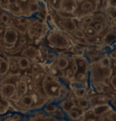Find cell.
Wrapping results in <instances>:
<instances>
[{"label": "cell", "mask_w": 116, "mask_h": 121, "mask_svg": "<svg viewBox=\"0 0 116 121\" xmlns=\"http://www.w3.org/2000/svg\"><path fill=\"white\" fill-rule=\"evenodd\" d=\"M33 88L48 101L58 102L68 96L67 85L57 77L44 71L37 72L32 79Z\"/></svg>", "instance_id": "obj_1"}, {"label": "cell", "mask_w": 116, "mask_h": 121, "mask_svg": "<svg viewBox=\"0 0 116 121\" xmlns=\"http://www.w3.org/2000/svg\"><path fill=\"white\" fill-rule=\"evenodd\" d=\"M112 75L111 66L107 67L99 61L89 65V78L91 83H101L104 86H109V78Z\"/></svg>", "instance_id": "obj_2"}, {"label": "cell", "mask_w": 116, "mask_h": 121, "mask_svg": "<svg viewBox=\"0 0 116 121\" xmlns=\"http://www.w3.org/2000/svg\"><path fill=\"white\" fill-rule=\"evenodd\" d=\"M76 64H77V70L75 74V78L73 82L75 83V85H80V86H85L87 87L88 82H89V61L86 58L83 56H76L73 55Z\"/></svg>", "instance_id": "obj_3"}, {"label": "cell", "mask_w": 116, "mask_h": 121, "mask_svg": "<svg viewBox=\"0 0 116 121\" xmlns=\"http://www.w3.org/2000/svg\"><path fill=\"white\" fill-rule=\"evenodd\" d=\"M46 41L55 49L66 50L71 46V40L59 30H51L46 36Z\"/></svg>", "instance_id": "obj_4"}, {"label": "cell", "mask_w": 116, "mask_h": 121, "mask_svg": "<svg viewBox=\"0 0 116 121\" xmlns=\"http://www.w3.org/2000/svg\"><path fill=\"white\" fill-rule=\"evenodd\" d=\"M100 5V0H84L78 3L76 11L75 12V17H84L91 15L97 11Z\"/></svg>", "instance_id": "obj_5"}, {"label": "cell", "mask_w": 116, "mask_h": 121, "mask_svg": "<svg viewBox=\"0 0 116 121\" xmlns=\"http://www.w3.org/2000/svg\"><path fill=\"white\" fill-rule=\"evenodd\" d=\"M19 32L15 27H6L3 32V46L10 49L19 41Z\"/></svg>", "instance_id": "obj_6"}, {"label": "cell", "mask_w": 116, "mask_h": 121, "mask_svg": "<svg viewBox=\"0 0 116 121\" xmlns=\"http://www.w3.org/2000/svg\"><path fill=\"white\" fill-rule=\"evenodd\" d=\"M11 102L16 108L20 109V111H35V101L33 96L27 92L25 95H23L22 97L12 100V101H8Z\"/></svg>", "instance_id": "obj_7"}, {"label": "cell", "mask_w": 116, "mask_h": 121, "mask_svg": "<svg viewBox=\"0 0 116 121\" xmlns=\"http://www.w3.org/2000/svg\"><path fill=\"white\" fill-rule=\"evenodd\" d=\"M0 96L7 100L12 101L16 99V86L12 82L0 83Z\"/></svg>", "instance_id": "obj_8"}, {"label": "cell", "mask_w": 116, "mask_h": 121, "mask_svg": "<svg viewBox=\"0 0 116 121\" xmlns=\"http://www.w3.org/2000/svg\"><path fill=\"white\" fill-rule=\"evenodd\" d=\"M26 119L27 121H68L67 119H61V118L53 116L51 114L44 113L41 111V112L33 111V113L26 116Z\"/></svg>", "instance_id": "obj_9"}, {"label": "cell", "mask_w": 116, "mask_h": 121, "mask_svg": "<svg viewBox=\"0 0 116 121\" xmlns=\"http://www.w3.org/2000/svg\"><path fill=\"white\" fill-rule=\"evenodd\" d=\"M29 78L25 77V76H22L15 81V86H16V99L22 97L23 95H25L27 92H28V89H29V86H28V82H29Z\"/></svg>", "instance_id": "obj_10"}, {"label": "cell", "mask_w": 116, "mask_h": 121, "mask_svg": "<svg viewBox=\"0 0 116 121\" xmlns=\"http://www.w3.org/2000/svg\"><path fill=\"white\" fill-rule=\"evenodd\" d=\"M75 17H66V18H59L58 21V26H60L62 29H64L67 32H73L77 28L76 22L75 20Z\"/></svg>", "instance_id": "obj_11"}, {"label": "cell", "mask_w": 116, "mask_h": 121, "mask_svg": "<svg viewBox=\"0 0 116 121\" xmlns=\"http://www.w3.org/2000/svg\"><path fill=\"white\" fill-rule=\"evenodd\" d=\"M77 7H78V3L75 0H61L59 4V11H63L74 15L77 9Z\"/></svg>", "instance_id": "obj_12"}, {"label": "cell", "mask_w": 116, "mask_h": 121, "mask_svg": "<svg viewBox=\"0 0 116 121\" xmlns=\"http://www.w3.org/2000/svg\"><path fill=\"white\" fill-rule=\"evenodd\" d=\"M40 3L38 0H27L25 9L23 10V16H34L40 10Z\"/></svg>", "instance_id": "obj_13"}, {"label": "cell", "mask_w": 116, "mask_h": 121, "mask_svg": "<svg viewBox=\"0 0 116 121\" xmlns=\"http://www.w3.org/2000/svg\"><path fill=\"white\" fill-rule=\"evenodd\" d=\"M21 55L30 60H36L39 57H41V50L33 45H28L21 51Z\"/></svg>", "instance_id": "obj_14"}, {"label": "cell", "mask_w": 116, "mask_h": 121, "mask_svg": "<svg viewBox=\"0 0 116 121\" xmlns=\"http://www.w3.org/2000/svg\"><path fill=\"white\" fill-rule=\"evenodd\" d=\"M6 10L8 13H10L11 15H13V16L20 17V16L23 15L24 9H23L22 5L18 1H15V2H12V3H8V5L6 8Z\"/></svg>", "instance_id": "obj_15"}, {"label": "cell", "mask_w": 116, "mask_h": 121, "mask_svg": "<svg viewBox=\"0 0 116 121\" xmlns=\"http://www.w3.org/2000/svg\"><path fill=\"white\" fill-rule=\"evenodd\" d=\"M58 107L62 110V112H63L64 113H66L67 112H69V111L72 110L73 108L76 107V105H75V100L72 99V98L69 97V96H67V97L61 99L60 101H58Z\"/></svg>", "instance_id": "obj_16"}, {"label": "cell", "mask_w": 116, "mask_h": 121, "mask_svg": "<svg viewBox=\"0 0 116 121\" xmlns=\"http://www.w3.org/2000/svg\"><path fill=\"white\" fill-rule=\"evenodd\" d=\"M65 114H66V118L68 121H78L83 117L84 111L77 107H75L69 112H67Z\"/></svg>", "instance_id": "obj_17"}, {"label": "cell", "mask_w": 116, "mask_h": 121, "mask_svg": "<svg viewBox=\"0 0 116 121\" xmlns=\"http://www.w3.org/2000/svg\"><path fill=\"white\" fill-rule=\"evenodd\" d=\"M113 108L108 103L104 102V103H100V104H97V105L93 106L92 110H91V112H92V114L94 116L98 117V116L102 115L103 113H105V112H108V111H110Z\"/></svg>", "instance_id": "obj_18"}, {"label": "cell", "mask_w": 116, "mask_h": 121, "mask_svg": "<svg viewBox=\"0 0 116 121\" xmlns=\"http://www.w3.org/2000/svg\"><path fill=\"white\" fill-rule=\"evenodd\" d=\"M0 121H27V119L26 116L21 112H17L8 114H3Z\"/></svg>", "instance_id": "obj_19"}, {"label": "cell", "mask_w": 116, "mask_h": 121, "mask_svg": "<svg viewBox=\"0 0 116 121\" xmlns=\"http://www.w3.org/2000/svg\"><path fill=\"white\" fill-rule=\"evenodd\" d=\"M55 62H56V66L61 71H64L67 67L70 66V59L64 55H57V59Z\"/></svg>", "instance_id": "obj_20"}, {"label": "cell", "mask_w": 116, "mask_h": 121, "mask_svg": "<svg viewBox=\"0 0 116 121\" xmlns=\"http://www.w3.org/2000/svg\"><path fill=\"white\" fill-rule=\"evenodd\" d=\"M88 94V89L85 86H80V85H76L74 89H73V95L74 96L78 99V98H83L86 97Z\"/></svg>", "instance_id": "obj_21"}, {"label": "cell", "mask_w": 116, "mask_h": 121, "mask_svg": "<svg viewBox=\"0 0 116 121\" xmlns=\"http://www.w3.org/2000/svg\"><path fill=\"white\" fill-rule=\"evenodd\" d=\"M17 65H18V67H19L21 70H25V69H27V68L30 67V65H31V60H28L27 58L22 56V57L17 58Z\"/></svg>", "instance_id": "obj_22"}, {"label": "cell", "mask_w": 116, "mask_h": 121, "mask_svg": "<svg viewBox=\"0 0 116 121\" xmlns=\"http://www.w3.org/2000/svg\"><path fill=\"white\" fill-rule=\"evenodd\" d=\"M9 71V62L4 58L0 57V77H5Z\"/></svg>", "instance_id": "obj_23"}, {"label": "cell", "mask_w": 116, "mask_h": 121, "mask_svg": "<svg viewBox=\"0 0 116 121\" xmlns=\"http://www.w3.org/2000/svg\"><path fill=\"white\" fill-rule=\"evenodd\" d=\"M97 121H115V111L112 109L97 117Z\"/></svg>", "instance_id": "obj_24"}, {"label": "cell", "mask_w": 116, "mask_h": 121, "mask_svg": "<svg viewBox=\"0 0 116 121\" xmlns=\"http://www.w3.org/2000/svg\"><path fill=\"white\" fill-rule=\"evenodd\" d=\"M81 29L84 31L86 37H89V38H95V37H97L99 35V33L91 25H87V26H83Z\"/></svg>", "instance_id": "obj_25"}, {"label": "cell", "mask_w": 116, "mask_h": 121, "mask_svg": "<svg viewBox=\"0 0 116 121\" xmlns=\"http://www.w3.org/2000/svg\"><path fill=\"white\" fill-rule=\"evenodd\" d=\"M75 102H76V103H75L76 107L79 108V109H81V110H83L84 112H85L87 109H89V108L91 107L90 102H89V99H87L86 97L78 98V99H76Z\"/></svg>", "instance_id": "obj_26"}, {"label": "cell", "mask_w": 116, "mask_h": 121, "mask_svg": "<svg viewBox=\"0 0 116 121\" xmlns=\"http://www.w3.org/2000/svg\"><path fill=\"white\" fill-rule=\"evenodd\" d=\"M91 26L100 34L101 32H103L104 31V29H105V25H104V23L102 22V21H100V20H93V22L91 24Z\"/></svg>", "instance_id": "obj_27"}, {"label": "cell", "mask_w": 116, "mask_h": 121, "mask_svg": "<svg viewBox=\"0 0 116 121\" xmlns=\"http://www.w3.org/2000/svg\"><path fill=\"white\" fill-rule=\"evenodd\" d=\"M60 1L61 0H46L48 6L54 9L56 12L59 11V4H60Z\"/></svg>", "instance_id": "obj_28"}, {"label": "cell", "mask_w": 116, "mask_h": 121, "mask_svg": "<svg viewBox=\"0 0 116 121\" xmlns=\"http://www.w3.org/2000/svg\"><path fill=\"white\" fill-rule=\"evenodd\" d=\"M64 76H65L66 79H68L70 81H73L74 80V78H75V73H74V71L72 70L71 67H67L64 70Z\"/></svg>", "instance_id": "obj_29"}, {"label": "cell", "mask_w": 116, "mask_h": 121, "mask_svg": "<svg viewBox=\"0 0 116 121\" xmlns=\"http://www.w3.org/2000/svg\"><path fill=\"white\" fill-rule=\"evenodd\" d=\"M102 65H104V66H107V67H109V66H111V59L108 57V56H103L99 60H98Z\"/></svg>", "instance_id": "obj_30"}, {"label": "cell", "mask_w": 116, "mask_h": 121, "mask_svg": "<svg viewBox=\"0 0 116 121\" xmlns=\"http://www.w3.org/2000/svg\"><path fill=\"white\" fill-rule=\"evenodd\" d=\"M72 33H73V35H74L75 38H77V39H85V38H86V35H85L84 31H83L81 28H76V29L74 30Z\"/></svg>", "instance_id": "obj_31"}, {"label": "cell", "mask_w": 116, "mask_h": 121, "mask_svg": "<svg viewBox=\"0 0 116 121\" xmlns=\"http://www.w3.org/2000/svg\"><path fill=\"white\" fill-rule=\"evenodd\" d=\"M45 59L47 60V62H49L50 64H52V63L55 62V60L57 59V54L54 53V52H48L47 55H46V57H45Z\"/></svg>", "instance_id": "obj_32"}, {"label": "cell", "mask_w": 116, "mask_h": 121, "mask_svg": "<svg viewBox=\"0 0 116 121\" xmlns=\"http://www.w3.org/2000/svg\"><path fill=\"white\" fill-rule=\"evenodd\" d=\"M92 86H93V89L98 93V94H102L104 92V85L101 84V83H92Z\"/></svg>", "instance_id": "obj_33"}, {"label": "cell", "mask_w": 116, "mask_h": 121, "mask_svg": "<svg viewBox=\"0 0 116 121\" xmlns=\"http://www.w3.org/2000/svg\"><path fill=\"white\" fill-rule=\"evenodd\" d=\"M0 19H1V22H2L3 24H5V25H8V24L9 23V21H10V17H9V15H8V13H6V12L2 13Z\"/></svg>", "instance_id": "obj_34"}, {"label": "cell", "mask_w": 116, "mask_h": 121, "mask_svg": "<svg viewBox=\"0 0 116 121\" xmlns=\"http://www.w3.org/2000/svg\"><path fill=\"white\" fill-rule=\"evenodd\" d=\"M8 3H9V0H0V7L2 9H6L7 6L8 5Z\"/></svg>", "instance_id": "obj_35"}, {"label": "cell", "mask_w": 116, "mask_h": 121, "mask_svg": "<svg viewBox=\"0 0 116 121\" xmlns=\"http://www.w3.org/2000/svg\"><path fill=\"white\" fill-rule=\"evenodd\" d=\"M85 121H97V117H96V116H94V115L92 114V116H90V117L86 118V119H85Z\"/></svg>", "instance_id": "obj_36"}, {"label": "cell", "mask_w": 116, "mask_h": 121, "mask_svg": "<svg viewBox=\"0 0 116 121\" xmlns=\"http://www.w3.org/2000/svg\"><path fill=\"white\" fill-rule=\"evenodd\" d=\"M108 4H109V7L115 8V0H108Z\"/></svg>", "instance_id": "obj_37"}, {"label": "cell", "mask_w": 116, "mask_h": 121, "mask_svg": "<svg viewBox=\"0 0 116 121\" xmlns=\"http://www.w3.org/2000/svg\"><path fill=\"white\" fill-rule=\"evenodd\" d=\"M19 3H26L27 2V0H17Z\"/></svg>", "instance_id": "obj_38"}, {"label": "cell", "mask_w": 116, "mask_h": 121, "mask_svg": "<svg viewBox=\"0 0 116 121\" xmlns=\"http://www.w3.org/2000/svg\"><path fill=\"white\" fill-rule=\"evenodd\" d=\"M77 3H80V2H82V1H84V0H75Z\"/></svg>", "instance_id": "obj_39"}]
</instances>
